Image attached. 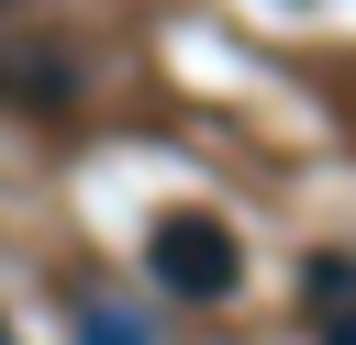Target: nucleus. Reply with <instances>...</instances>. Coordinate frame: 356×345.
Listing matches in <instances>:
<instances>
[{
	"instance_id": "1",
	"label": "nucleus",
	"mask_w": 356,
	"mask_h": 345,
	"mask_svg": "<svg viewBox=\"0 0 356 345\" xmlns=\"http://www.w3.org/2000/svg\"><path fill=\"white\" fill-rule=\"evenodd\" d=\"M145 278H156L167 300H234V289H245V245H234L222 211H156Z\"/></svg>"
},
{
	"instance_id": "2",
	"label": "nucleus",
	"mask_w": 356,
	"mask_h": 345,
	"mask_svg": "<svg viewBox=\"0 0 356 345\" xmlns=\"http://www.w3.org/2000/svg\"><path fill=\"white\" fill-rule=\"evenodd\" d=\"M78 334H89V345H145V334H134L122 312H100V300H89V323H78Z\"/></svg>"
},
{
	"instance_id": "3",
	"label": "nucleus",
	"mask_w": 356,
	"mask_h": 345,
	"mask_svg": "<svg viewBox=\"0 0 356 345\" xmlns=\"http://www.w3.org/2000/svg\"><path fill=\"white\" fill-rule=\"evenodd\" d=\"M323 345H356V312H323Z\"/></svg>"
},
{
	"instance_id": "4",
	"label": "nucleus",
	"mask_w": 356,
	"mask_h": 345,
	"mask_svg": "<svg viewBox=\"0 0 356 345\" xmlns=\"http://www.w3.org/2000/svg\"><path fill=\"white\" fill-rule=\"evenodd\" d=\"M0 345H11V323H0Z\"/></svg>"
}]
</instances>
